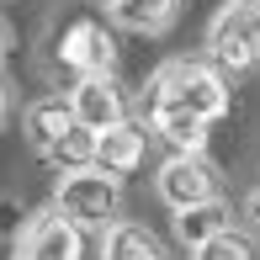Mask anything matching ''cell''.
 I'll list each match as a JSON object with an SVG mask.
<instances>
[{
	"label": "cell",
	"instance_id": "obj_4",
	"mask_svg": "<svg viewBox=\"0 0 260 260\" xmlns=\"http://www.w3.org/2000/svg\"><path fill=\"white\" fill-rule=\"evenodd\" d=\"M218 186H223V175H218V165H212L207 154H170L159 165V175H154V191H159V202L170 212H186L197 202H212Z\"/></svg>",
	"mask_w": 260,
	"mask_h": 260
},
{
	"label": "cell",
	"instance_id": "obj_20",
	"mask_svg": "<svg viewBox=\"0 0 260 260\" xmlns=\"http://www.w3.org/2000/svg\"><path fill=\"white\" fill-rule=\"evenodd\" d=\"M101 6H117V0H101Z\"/></svg>",
	"mask_w": 260,
	"mask_h": 260
},
{
	"label": "cell",
	"instance_id": "obj_2",
	"mask_svg": "<svg viewBox=\"0 0 260 260\" xmlns=\"http://www.w3.org/2000/svg\"><path fill=\"white\" fill-rule=\"evenodd\" d=\"M53 207L64 212L80 229H112L117 207H122V181L106 175L101 165H85V170H64L53 186Z\"/></svg>",
	"mask_w": 260,
	"mask_h": 260
},
{
	"label": "cell",
	"instance_id": "obj_11",
	"mask_svg": "<svg viewBox=\"0 0 260 260\" xmlns=\"http://www.w3.org/2000/svg\"><path fill=\"white\" fill-rule=\"evenodd\" d=\"M234 229V207L223 202V197H212V202H197L186 212H175V239L191 244V250H202L207 239H218V234Z\"/></svg>",
	"mask_w": 260,
	"mask_h": 260
},
{
	"label": "cell",
	"instance_id": "obj_1",
	"mask_svg": "<svg viewBox=\"0 0 260 260\" xmlns=\"http://www.w3.org/2000/svg\"><path fill=\"white\" fill-rule=\"evenodd\" d=\"M165 106L218 122L229 112V80H223V69L212 58L207 64L202 58H170V64H159L149 75V90H144V112H165Z\"/></svg>",
	"mask_w": 260,
	"mask_h": 260
},
{
	"label": "cell",
	"instance_id": "obj_19",
	"mask_svg": "<svg viewBox=\"0 0 260 260\" xmlns=\"http://www.w3.org/2000/svg\"><path fill=\"white\" fill-rule=\"evenodd\" d=\"M239 6H250V11H260V0H239Z\"/></svg>",
	"mask_w": 260,
	"mask_h": 260
},
{
	"label": "cell",
	"instance_id": "obj_14",
	"mask_svg": "<svg viewBox=\"0 0 260 260\" xmlns=\"http://www.w3.org/2000/svg\"><path fill=\"white\" fill-rule=\"evenodd\" d=\"M43 159H48V165H58V170H85V165H96V133L75 122V127H69V133L58 138V144H53Z\"/></svg>",
	"mask_w": 260,
	"mask_h": 260
},
{
	"label": "cell",
	"instance_id": "obj_12",
	"mask_svg": "<svg viewBox=\"0 0 260 260\" xmlns=\"http://www.w3.org/2000/svg\"><path fill=\"white\" fill-rule=\"evenodd\" d=\"M149 122H154V133L170 144V154H207V117L165 106V112H149Z\"/></svg>",
	"mask_w": 260,
	"mask_h": 260
},
{
	"label": "cell",
	"instance_id": "obj_3",
	"mask_svg": "<svg viewBox=\"0 0 260 260\" xmlns=\"http://www.w3.org/2000/svg\"><path fill=\"white\" fill-rule=\"evenodd\" d=\"M207 58L223 69V75H244V69L260 64V11L239 6H218V16L207 21Z\"/></svg>",
	"mask_w": 260,
	"mask_h": 260
},
{
	"label": "cell",
	"instance_id": "obj_5",
	"mask_svg": "<svg viewBox=\"0 0 260 260\" xmlns=\"http://www.w3.org/2000/svg\"><path fill=\"white\" fill-rule=\"evenodd\" d=\"M16 260H85V229L69 223L58 207L32 212L16 239Z\"/></svg>",
	"mask_w": 260,
	"mask_h": 260
},
{
	"label": "cell",
	"instance_id": "obj_10",
	"mask_svg": "<svg viewBox=\"0 0 260 260\" xmlns=\"http://www.w3.org/2000/svg\"><path fill=\"white\" fill-rule=\"evenodd\" d=\"M69 127H75V106H69V96H43V101H32L27 112H21V133H27V144L38 149V154H48Z\"/></svg>",
	"mask_w": 260,
	"mask_h": 260
},
{
	"label": "cell",
	"instance_id": "obj_17",
	"mask_svg": "<svg viewBox=\"0 0 260 260\" xmlns=\"http://www.w3.org/2000/svg\"><path fill=\"white\" fill-rule=\"evenodd\" d=\"M6 117H11V90H6V80H0V127H6Z\"/></svg>",
	"mask_w": 260,
	"mask_h": 260
},
{
	"label": "cell",
	"instance_id": "obj_18",
	"mask_svg": "<svg viewBox=\"0 0 260 260\" xmlns=\"http://www.w3.org/2000/svg\"><path fill=\"white\" fill-rule=\"evenodd\" d=\"M0 64H6V27H0Z\"/></svg>",
	"mask_w": 260,
	"mask_h": 260
},
{
	"label": "cell",
	"instance_id": "obj_9",
	"mask_svg": "<svg viewBox=\"0 0 260 260\" xmlns=\"http://www.w3.org/2000/svg\"><path fill=\"white\" fill-rule=\"evenodd\" d=\"M101 260H170V255H165V239L149 223L117 218L112 229H101Z\"/></svg>",
	"mask_w": 260,
	"mask_h": 260
},
{
	"label": "cell",
	"instance_id": "obj_6",
	"mask_svg": "<svg viewBox=\"0 0 260 260\" xmlns=\"http://www.w3.org/2000/svg\"><path fill=\"white\" fill-rule=\"evenodd\" d=\"M58 64H64L75 80L112 75V64H117V43H112V32H106L96 16L69 21V27H64V38H58Z\"/></svg>",
	"mask_w": 260,
	"mask_h": 260
},
{
	"label": "cell",
	"instance_id": "obj_15",
	"mask_svg": "<svg viewBox=\"0 0 260 260\" xmlns=\"http://www.w3.org/2000/svg\"><path fill=\"white\" fill-rule=\"evenodd\" d=\"M197 260H255V244L244 239L239 229H229V234H218V239H207L202 250H191Z\"/></svg>",
	"mask_w": 260,
	"mask_h": 260
},
{
	"label": "cell",
	"instance_id": "obj_16",
	"mask_svg": "<svg viewBox=\"0 0 260 260\" xmlns=\"http://www.w3.org/2000/svg\"><path fill=\"white\" fill-rule=\"evenodd\" d=\"M244 218H255V229H260V186L244 197Z\"/></svg>",
	"mask_w": 260,
	"mask_h": 260
},
{
	"label": "cell",
	"instance_id": "obj_7",
	"mask_svg": "<svg viewBox=\"0 0 260 260\" xmlns=\"http://www.w3.org/2000/svg\"><path fill=\"white\" fill-rule=\"evenodd\" d=\"M69 106H75V122L90 127V133H106V127L127 122V101L117 90L112 75H90V80H75L69 90Z\"/></svg>",
	"mask_w": 260,
	"mask_h": 260
},
{
	"label": "cell",
	"instance_id": "obj_8",
	"mask_svg": "<svg viewBox=\"0 0 260 260\" xmlns=\"http://www.w3.org/2000/svg\"><path fill=\"white\" fill-rule=\"evenodd\" d=\"M144 149H149V133L138 122H117V127H106V133H96V165L106 175H117V181L144 165Z\"/></svg>",
	"mask_w": 260,
	"mask_h": 260
},
{
	"label": "cell",
	"instance_id": "obj_13",
	"mask_svg": "<svg viewBox=\"0 0 260 260\" xmlns=\"http://www.w3.org/2000/svg\"><path fill=\"white\" fill-rule=\"evenodd\" d=\"M181 6L186 0H117L112 16H117V27H127V32H165L181 16Z\"/></svg>",
	"mask_w": 260,
	"mask_h": 260
}]
</instances>
